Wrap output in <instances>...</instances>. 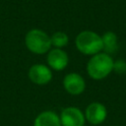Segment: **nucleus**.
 Here are the masks:
<instances>
[{"mask_svg": "<svg viewBox=\"0 0 126 126\" xmlns=\"http://www.w3.org/2000/svg\"><path fill=\"white\" fill-rule=\"evenodd\" d=\"M113 64L114 61L109 54L105 52L96 53L87 63L88 75L94 80H102L113 71Z\"/></svg>", "mask_w": 126, "mask_h": 126, "instance_id": "1", "label": "nucleus"}, {"mask_svg": "<svg viewBox=\"0 0 126 126\" xmlns=\"http://www.w3.org/2000/svg\"><path fill=\"white\" fill-rule=\"evenodd\" d=\"M78 51L85 55H94L102 50V39L99 34L93 31H83L75 38Z\"/></svg>", "mask_w": 126, "mask_h": 126, "instance_id": "2", "label": "nucleus"}, {"mask_svg": "<svg viewBox=\"0 0 126 126\" xmlns=\"http://www.w3.org/2000/svg\"><path fill=\"white\" fill-rule=\"evenodd\" d=\"M25 44L27 48L34 54H45L52 46L50 36L39 29H32L27 32Z\"/></svg>", "mask_w": 126, "mask_h": 126, "instance_id": "3", "label": "nucleus"}, {"mask_svg": "<svg viewBox=\"0 0 126 126\" xmlns=\"http://www.w3.org/2000/svg\"><path fill=\"white\" fill-rule=\"evenodd\" d=\"M59 117L61 126H84L86 122L85 114L76 106H68L63 108Z\"/></svg>", "mask_w": 126, "mask_h": 126, "instance_id": "4", "label": "nucleus"}, {"mask_svg": "<svg viewBox=\"0 0 126 126\" xmlns=\"http://www.w3.org/2000/svg\"><path fill=\"white\" fill-rule=\"evenodd\" d=\"M28 77L35 85L43 86L48 84L52 80V71L51 69L44 64H33L30 67L28 72Z\"/></svg>", "mask_w": 126, "mask_h": 126, "instance_id": "5", "label": "nucleus"}, {"mask_svg": "<svg viewBox=\"0 0 126 126\" xmlns=\"http://www.w3.org/2000/svg\"><path fill=\"white\" fill-rule=\"evenodd\" d=\"M63 88L65 91L72 95H79L84 93L86 89L85 79L78 73L72 72L67 74L63 79Z\"/></svg>", "mask_w": 126, "mask_h": 126, "instance_id": "6", "label": "nucleus"}, {"mask_svg": "<svg viewBox=\"0 0 126 126\" xmlns=\"http://www.w3.org/2000/svg\"><path fill=\"white\" fill-rule=\"evenodd\" d=\"M46 62L51 70L62 71L68 66L69 56L62 48H52L47 53Z\"/></svg>", "mask_w": 126, "mask_h": 126, "instance_id": "7", "label": "nucleus"}, {"mask_svg": "<svg viewBox=\"0 0 126 126\" xmlns=\"http://www.w3.org/2000/svg\"><path fill=\"white\" fill-rule=\"evenodd\" d=\"M85 118L86 120L93 124V125H98L101 124L107 116V110L106 107L97 101L91 102L85 110Z\"/></svg>", "mask_w": 126, "mask_h": 126, "instance_id": "8", "label": "nucleus"}, {"mask_svg": "<svg viewBox=\"0 0 126 126\" xmlns=\"http://www.w3.org/2000/svg\"><path fill=\"white\" fill-rule=\"evenodd\" d=\"M33 126H61L60 117L52 110H44L36 115Z\"/></svg>", "mask_w": 126, "mask_h": 126, "instance_id": "9", "label": "nucleus"}, {"mask_svg": "<svg viewBox=\"0 0 126 126\" xmlns=\"http://www.w3.org/2000/svg\"><path fill=\"white\" fill-rule=\"evenodd\" d=\"M102 39V50H104L105 53L110 54L114 53L118 49V39L117 35L113 32H106L101 36Z\"/></svg>", "mask_w": 126, "mask_h": 126, "instance_id": "10", "label": "nucleus"}, {"mask_svg": "<svg viewBox=\"0 0 126 126\" xmlns=\"http://www.w3.org/2000/svg\"><path fill=\"white\" fill-rule=\"evenodd\" d=\"M50 40H51V45L54 48H62L68 44L69 37L67 33L63 32H55L50 36Z\"/></svg>", "mask_w": 126, "mask_h": 126, "instance_id": "11", "label": "nucleus"}, {"mask_svg": "<svg viewBox=\"0 0 126 126\" xmlns=\"http://www.w3.org/2000/svg\"><path fill=\"white\" fill-rule=\"evenodd\" d=\"M113 70L118 74L126 73V61L125 60H117L113 64Z\"/></svg>", "mask_w": 126, "mask_h": 126, "instance_id": "12", "label": "nucleus"}]
</instances>
